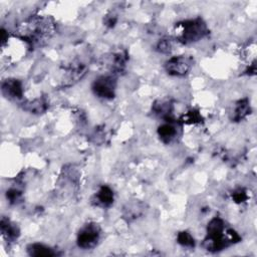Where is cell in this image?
<instances>
[{"instance_id":"277c9868","label":"cell","mask_w":257,"mask_h":257,"mask_svg":"<svg viewBox=\"0 0 257 257\" xmlns=\"http://www.w3.org/2000/svg\"><path fill=\"white\" fill-rule=\"evenodd\" d=\"M88 65L82 59L75 57L63 64L59 69L57 86L61 88L70 87L78 82L86 74Z\"/></svg>"},{"instance_id":"4fadbf2b","label":"cell","mask_w":257,"mask_h":257,"mask_svg":"<svg viewBox=\"0 0 257 257\" xmlns=\"http://www.w3.org/2000/svg\"><path fill=\"white\" fill-rule=\"evenodd\" d=\"M26 250L28 255L33 257H54L59 255V253L56 250L38 242L29 244Z\"/></svg>"},{"instance_id":"7c38bea8","label":"cell","mask_w":257,"mask_h":257,"mask_svg":"<svg viewBox=\"0 0 257 257\" xmlns=\"http://www.w3.org/2000/svg\"><path fill=\"white\" fill-rule=\"evenodd\" d=\"M113 192L108 186H101L91 199L92 205L100 208H108L113 203Z\"/></svg>"},{"instance_id":"2e32d148","label":"cell","mask_w":257,"mask_h":257,"mask_svg":"<svg viewBox=\"0 0 257 257\" xmlns=\"http://www.w3.org/2000/svg\"><path fill=\"white\" fill-rule=\"evenodd\" d=\"M21 106L24 110L30 112V113H36L40 114L47 110L48 108V102L45 97H37L32 100H25L21 103Z\"/></svg>"},{"instance_id":"d6986e66","label":"cell","mask_w":257,"mask_h":257,"mask_svg":"<svg viewBox=\"0 0 257 257\" xmlns=\"http://www.w3.org/2000/svg\"><path fill=\"white\" fill-rule=\"evenodd\" d=\"M23 193L18 188H10L6 192V198L10 204H18L22 200Z\"/></svg>"},{"instance_id":"6da1fadb","label":"cell","mask_w":257,"mask_h":257,"mask_svg":"<svg viewBox=\"0 0 257 257\" xmlns=\"http://www.w3.org/2000/svg\"><path fill=\"white\" fill-rule=\"evenodd\" d=\"M55 24L48 16L33 15L20 22L17 26V33L28 48H36L45 45L52 37Z\"/></svg>"},{"instance_id":"5b68a950","label":"cell","mask_w":257,"mask_h":257,"mask_svg":"<svg viewBox=\"0 0 257 257\" xmlns=\"http://www.w3.org/2000/svg\"><path fill=\"white\" fill-rule=\"evenodd\" d=\"M100 237V226L95 222H88L79 229L76 237V244L79 248L84 250L92 249L98 244Z\"/></svg>"},{"instance_id":"8fae6325","label":"cell","mask_w":257,"mask_h":257,"mask_svg":"<svg viewBox=\"0 0 257 257\" xmlns=\"http://www.w3.org/2000/svg\"><path fill=\"white\" fill-rule=\"evenodd\" d=\"M0 232L4 241L8 244H12L17 241L20 236V230L18 226L11 222L8 218L2 217L0 221Z\"/></svg>"},{"instance_id":"52a82bcc","label":"cell","mask_w":257,"mask_h":257,"mask_svg":"<svg viewBox=\"0 0 257 257\" xmlns=\"http://www.w3.org/2000/svg\"><path fill=\"white\" fill-rule=\"evenodd\" d=\"M193 58L187 55L173 56L165 63V69L168 74L173 76L186 75L193 66Z\"/></svg>"},{"instance_id":"603a6c76","label":"cell","mask_w":257,"mask_h":257,"mask_svg":"<svg viewBox=\"0 0 257 257\" xmlns=\"http://www.w3.org/2000/svg\"><path fill=\"white\" fill-rule=\"evenodd\" d=\"M116 21H117V18L114 14H107L103 20L104 25L107 27H113L115 25Z\"/></svg>"},{"instance_id":"3957f363","label":"cell","mask_w":257,"mask_h":257,"mask_svg":"<svg viewBox=\"0 0 257 257\" xmlns=\"http://www.w3.org/2000/svg\"><path fill=\"white\" fill-rule=\"evenodd\" d=\"M208 34L209 28L201 17L183 20L175 25V38L183 44L197 42Z\"/></svg>"},{"instance_id":"5bb4252c","label":"cell","mask_w":257,"mask_h":257,"mask_svg":"<svg viewBox=\"0 0 257 257\" xmlns=\"http://www.w3.org/2000/svg\"><path fill=\"white\" fill-rule=\"evenodd\" d=\"M251 113V106L248 98H242L235 102L234 109L232 111V121H241Z\"/></svg>"},{"instance_id":"9c48e42d","label":"cell","mask_w":257,"mask_h":257,"mask_svg":"<svg viewBox=\"0 0 257 257\" xmlns=\"http://www.w3.org/2000/svg\"><path fill=\"white\" fill-rule=\"evenodd\" d=\"M2 94L9 99H21L23 96V85L19 79L7 78L1 84Z\"/></svg>"},{"instance_id":"7a4b0ae2","label":"cell","mask_w":257,"mask_h":257,"mask_svg":"<svg viewBox=\"0 0 257 257\" xmlns=\"http://www.w3.org/2000/svg\"><path fill=\"white\" fill-rule=\"evenodd\" d=\"M240 241L241 237L235 230L227 228L223 219L214 217L208 223L207 235L202 245L207 251L215 253Z\"/></svg>"},{"instance_id":"30bf717a","label":"cell","mask_w":257,"mask_h":257,"mask_svg":"<svg viewBox=\"0 0 257 257\" xmlns=\"http://www.w3.org/2000/svg\"><path fill=\"white\" fill-rule=\"evenodd\" d=\"M147 210V206L145 203L141 201H132L127 202L122 208V218L126 222H133L139 218H141Z\"/></svg>"},{"instance_id":"7402d4cb","label":"cell","mask_w":257,"mask_h":257,"mask_svg":"<svg viewBox=\"0 0 257 257\" xmlns=\"http://www.w3.org/2000/svg\"><path fill=\"white\" fill-rule=\"evenodd\" d=\"M232 199L237 204H241V203L247 201V199H248L247 190L244 188H237L236 190H234L232 192Z\"/></svg>"},{"instance_id":"ffe728a7","label":"cell","mask_w":257,"mask_h":257,"mask_svg":"<svg viewBox=\"0 0 257 257\" xmlns=\"http://www.w3.org/2000/svg\"><path fill=\"white\" fill-rule=\"evenodd\" d=\"M172 48H173V43H172V40L169 38L160 39L156 45V50L164 54L170 53L172 51Z\"/></svg>"},{"instance_id":"44dd1931","label":"cell","mask_w":257,"mask_h":257,"mask_svg":"<svg viewBox=\"0 0 257 257\" xmlns=\"http://www.w3.org/2000/svg\"><path fill=\"white\" fill-rule=\"evenodd\" d=\"M185 123H197L202 121V116L200 115L199 111L197 110H190L186 114L182 116L181 119Z\"/></svg>"},{"instance_id":"8992f818","label":"cell","mask_w":257,"mask_h":257,"mask_svg":"<svg viewBox=\"0 0 257 257\" xmlns=\"http://www.w3.org/2000/svg\"><path fill=\"white\" fill-rule=\"evenodd\" d=\"M116 77L112 74L100 75L92 82L91 89L93 93L100 98L111 99L115 95Z\"/></svg>"},{"instance_id":"ac0fdd59","label":"cell","mask_w":257,"mask_h":257,"mask_svg":"<svg viewBox=\"0 0 257 257\" xmlns=\"http://www.w3.org/2000/svg\"><path fill=\"white\" fill-rule=\"evenodd\" d=\"M177 242L187 248H193L195 246V239L188 231H181L177 235Z\"/></svg>"},{"instance_id":"9a60e30c","label":"cell","mask_w":257,"mask_h":257,"mask_svg":"<svg viewBox=\"0 0 257 257\" xmlns=\"http://www.w3.org/2000/svg\"><path fill=\"white\" fill-rule=\"evenodd\" d=\"M153 111L166 121H174L173 119V103L171 100H157L153 104Z\"/></svg>"},{"instance_id":"ba28073f","label":"cell","mask_w":257,"mask_h":257,"mask_svg":"<svg viewBox=\"0 0 257 257\" xmlns=\"http://www.w3.org/2000/svg\"><path fill=\"white\" fill-rule=\"evenodd\" d=\"M128 60V54L126 50L120 49L114 52H110L104 56V66L108 68L110 74L119 75L124 72L126 62Z\"/></svg>"},{"instance_id":"e0dca14e","label":"cell","mask_w":257,"mask_h":257,"mask_svg":"<svg viewBox=\"0 0 257 257\" xmlns=\"http://www.w3.org/2000/svg\"><path fill=\"white\" fill-rule=\"evenodd\" d=\"M158 136L164 144L172 143L178 136V130L174 121H167L158 127Z\"/></svg>"}]
</instances>
